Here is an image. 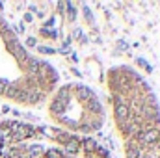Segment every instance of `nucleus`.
<instances>
[{
  "label": "nucleus",
  "mask_w": 160,
  "mask_h": 158,
  "mask_svg": "<svg viewBox=\"0 0 160 158\" xmlns=\"http://www.w3.org/2000/svg\"><path fill=\"white\" fill-rule=\"evenodd\" d=\"M47 112L56 128L91 138L106 123V110L99 95L86 84H58L47 99Z\"/></svg>",
  "instance_id": "7ed1b4c3"
},
{
  "label": "nucleus",
  "mask_w": 160,
  "mask_h": 158,
  "mask_svg": "<svg viewBox=\"0 0 160 158\" xmlns=\"http://www.w3.org/2000/svg\"><path fill=\"white\" fill-rule=\"evenodd\" d=\"M58 82L56 67L32 54L0 15V99L28 108L41 106Z\"/></svg>",
  "instance_id": "f03ea898"
},
{
  "label": "nucleus",
  "mask_w": 160,
  "mask_h": 158,
  "mask_svg": "<svg viewBox=\"0 0 160 158\" xmlns=\"http://www.w3.org/2000/svg\"><path fill=\"white\" fill-rule=\"evenodd\" d=\"M63 158H114V155L93 138L65 132L63 134Z\"/></svg>",
  "instance_id": "20e7f679"
},
{
  "label": "nucleus",
  "mask_w": 160,
  "mask_h": 158,
  "mask_svg": "<svg viewBox=\"0 0 160 158\" xmlns=\"http://www.w3.org/2000/svg\"><path fill=\"white\" fill-rule=\"evenodd\" d=\"M106 87L125 158H160V104L149 82L130 65H114Z\"/></svg>",
  "instance_id": "f257e3e1"
}]
</instances>
